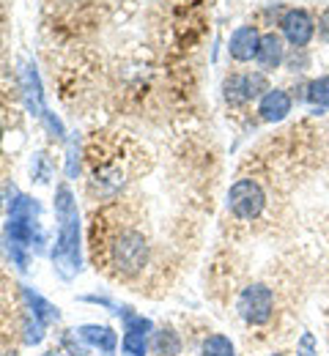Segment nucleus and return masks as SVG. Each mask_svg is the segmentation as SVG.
<instances>
[{
    "instance_id": "nucleus-1",
    "label": "nucleus",
    "mask_w": 329,
    "mask_h": 356,
    "mask_svg": "<svg viewBox=\"0 0 329 356\" xmlns=\"http://www.w3.org/2000/svg\"><path fill=\"white\" fill-rule=\"evenodd\" d=\"M96 261L102 258L104 268L115 280H135L148 266V241L132 225H113L102 238L94 236Z\"/></svg>"
},
{
    "instance_id": "nucleus-2",
    "label": "nucleus",
    "mask_w": 329,
    "mask_h": 356,
    "mask_svg": "<svg viewBox=\"0 0 329 356\" xmlns=\"http://www.w3.org/2000/svg\"><path fill=\"white\" fill-rule=\"evenodd\" d=\"M42 206L39 200L28 195H17L8 206V220H6V244L11 252V261L19 268H28L31 252H42L45 244V230H42Z\"/></svg>"
},
{
    "instance_id": "nucleus-3",
    "label": "nucleus",
    "mask_w": 329,
    "mask_h": 356,
    "mask_svg": "<svg viewBox=\"0 0 329 356\" xmlns=\"http://www.w3.org/2000/svg\"><path fill=\"white\" fill-rule=\"evenodd\" d=\"M55 220L58 238L52 250V264L63 280H72L80 271V214L69 186H58L55 192Z\"/></svg>"
},
{
    "instance_id": "nucleus-4",
    "label": "nucleus",
    "mask_w": 329,
    "mask_h": 356,
    "mask_svg": "<svg viewBox=\"0 0 329 356\" xmlns=\"http://www.w3.org/2000/svg\"><path fill=\"white\" fill-rule=\"evenodd\" d=\"M236 312L247 326H266L275 315V293L264 282L247 285L239 299H236Z\"/></svg>"
},
{
    "instance_id": "nucleus-5",
    "label": "nucleus",
    "mask_w": 329,
    "mask_h": 356,
    "mask_svg": "<svg viewBox=\"0 0 329 356\" xmlns=\"http://www.w3.org/2000/svg\"><path fill=\"white\" fill-rule=\"evenodd\" d=\"M264 206H266V192H264V186L258 181L239 178L236 184H231V189H228V211L234 214L236 220L250 222V220L261 217Z\"/></svg>"
},
{
    "instance_id": "nucleus-6",
    "label": "nucleus",
    "mask_w": 329,
    "mask_h": 356,
    "mask_svg": "<svg viewBox=\"0 0 329 356\" xmlns=\"http://www.w3.org/2000/svg\"><path fill=\"white\" fill-rule=\"evenodd\" d=\"M22 93H25V102H28V110H31V115H36L42 124H45V129H47L52 137H58V140H63L66 132H63V124L52 115L47 110V104H45V96H42V83H39V72H36V66L33 63H25V69H22Z\"/></svg>"
},
{
    "instance_id": "nucleus-7",
    "label": "nucleus",
    "mask_w": 329,
    "mask_h": 356,
    "mask_svg": "<svg viewBox=\"0 0 329 356\" xmlns=\"http://www.w3.org/2000/svg\"><path fill=\"white\" fill-rule=\"evenodd\" d=\"M269 90L264 72H247V74H231L223 83V93L228 104H247L252 99H261Z\"/></svg>"
},
{
    "instance_id": "nucleus-8",
    "label": "nucleus",
    "mask_w": 329,
    "mask_h": 356,
    "mask_svg": "<svg viewBox=\"0 0 329 356\" xmlns=\"http://www.w3.org/2000/svg\"><path fill=\"white\" fill-rule=\"evenodd\" d=\"M121 318H124V340H121L124 356H145L154 323L148 318H143V315H135L129 307L121 310Z\"/></svg>"
},
{
    "instance_id": "nucleus-9",
    "label": "nucleus",
    "mask_w": 329,
    "mask_h": 356,
    "mask_svg": "<svg viewBox=\"0 0 329 356\" xmlns=\"http://www.w3.org/2000/svg\"><path fill=\"white\" fill-rule=\"evenodd\" d=\"M280 31L288 44L305 49L316 36V22L305 8H288L280 17Z\"/></svg>"
},
{
    "instance_id": "nucleus-10",
    "label": "nucleus",
    "mask_w": 329,
    "mask_h": 356,
    "mask_svg": "<svg viewBox=\"0 0 329 356\" xmlns=\"http://www.w3.org/2000/svg\"><path fill=\"white\" fill-rule=\"evenodd\" d=\"M258 47H261V33L255 25H241L231 33V42H228V52L231 58L239 63H247V60H255L258 55Z\"/></svg>"
},
{
    "instance_id": "nucleus-11",
    "label": "nucleus",
    "mask_w": 329,
    "mask_h": 356,
    "mask_svg": "<svg viewBox=\"0 0 329 356\" xmlns=\"http://www.w3.org/2000/svg\"><path fill=\"white\" fill-rule=\"evenodd\" d=\"M294 107V99L291 93L282 88H269L261 99H258V115L266 121V124H278L282 118H288Z\"/></svg>"
},
{
    "instance_id": "nucleus-12",
    "label": "nucleus",
    "mask_w": 329,
    "mask_h": 356,
    "mask_svg": "<svg viewBox=\"0 0 329 356\" xmlns=\"http://www.w3.org/2000/svg\"><path fill=\"white\" fill-rule=\"evenodd\" d=\"M258 66L264 72H275L280 69L282 60H285V44L278 33H264L261 36V47H258V55H255Z\"/></svg>"
},
{
    "instance_id": "nucleus-13",
    "label": "nucleus",
    "mask_w": 329,
    "mask_h": 356,
    "mask_svg": "<svg viewBox=\"0 0 329 356\" xmlns=\"http://www.w3.org/2000/svg\"><path fill=\"white\" fill-rule=\"evenodd\" d=\"M74 332H77V337H80V340H86L88 346L99 348L102 354L113 356V351H115L118 337H115V332H113L110 326H96V323H88V326H80V329H74Z\"/></svg>"
},
{
    "instance_id": "nucleus-14",
    "label": "nucleus",
    "mask_w": 329,
    "mask_h": 356,
    "mask_svg": "<svg viewBox=\"0 0 329 356\" xmlns=\"http://www.w3.org/2000/svg\"><path fill=\"white\" fill-rule=\"evenodd\" d=\"M22 296H25V310L31 312L36 321H42L45 326L61 321L58 307H55V305H49L42 293H36V291H31V288H22Z\"/></svg>"
},
{
    "instance_id": "nucleus-15",
    "label": "nucleus",
    "mask_w": 329,
    "mask_h": 356,
    "mask_svg": "<svg viewBox=\"0 0 329 356\" xmlns=\"http://www.w3.org/2000/svg\"><path fill=\"white\" fill-rule=\"evenodd\" d=\"M151 348L159 356H179L182 354V337L173 329H159L151 337Z\"/></svg>"
},
{
    "instance_id": "nucleus-16",
    "label": "nucleus",
    "mask_w": 329,
    "mask_h": 356,
    "mask_svg": "<svg viewBox=\"0 0 329 356\" xmlns=\"http://www.w3.org/2000/svg\"><path fill=\"white\" fill-rule=\"evenodd\" d=\"M305 99L313 104V110H316V113L329 110V74L310 80V83H307V88H305Z\"/></svg>"
},
{
    "instance_id": "nucleus-17",
    "label": "nucleus",
    "mask_w": 329,
    "mask_h": 356,
    "mask_svg": "<svg viewBox=\"0 0 329 356\" xmlns=\"http://www.w3.org/2000/svg\"><path fill=\"white\" fill-rule=\"evenodd\" d=\"M200 356H236V346L225 334H209L200 346Z\"/></svg>"
},
{
    "instance_id": "nucleus-18",
    "label": "nucleus",
    "mask_w": 329,
    "mask_h": 356,
    "mask_svg": "<svg viewBox=\"0 0 329 356\" xmlns=\"http://www.w3.org/2000/svg\"><path fill=\"white\" fill-rule=\"evenodd\" d=\"M316 340H313V334L310 332H305L302 334V340H299V356H316Z\"/></svg>"
},
{
    "instance_id": "nucleus-19",
    "label": "nucleus",
    "mask_w": 329,
    "mask_h": 356,
    "mask_svg": "<svg viewBox=\"0 0 329 356\" xmlns=\"http://www.w3.org/2000/svg\"><path fill=\"white\" fill-rule=\"evenodd\" d=\"M63 348H66V351H69L72 356H88V351H86V346L74 343V334H66V337H63Z\"/></svg>"
},
{
    "instance_id": "nucleus-20",
    "label": "nucleus",
    "mask_w": 329,
    "mask_h": 356,
    "mask_svg": "<svg viewBox=\"0 0 329 356\" xmlns=\"http://www.w3.org/2000/svg\"><path fill=\"white\" fill-rule=\"evenodd\" d=\"M319 39L329 44V8L321 11V17H319Z\"/></svg>"
},
{
    "instance_id": "nucleus-21",
    "label": "nucleus",
    "mask_w": 329,
    "mask_h": 356,
    "mask_svg": "<svg viewBox=\"0 0 329 356\" xmlns=\"http://www.w3.org/2000/svg\"><path fill=\"white\" fill-rule=\"evenodd\" d=\"M45 356H61V351H47Z\"/></svg>"
},
{
    "instance_id": "nucleus-22",
    "label": "nucleus",
    "mask_w": 329,
    "mask_h": 356,
    "mask_svg": "<svg viewBox=\"0 0 329 356\" xmlns=\"http://www.w3.org/2000/svg\"><path fill=\"white\" fill-rule=\"evenodd\" d=\"M0 137H3V124H0Z\"/></svg>"
},
{
    "instance_id": "nucleus-23",
    "label": "nucleus",
    "mask_w": 329,
    "mask_h": 356,
    "mask_svg": "<svg viewBox=\"0 0 329 356\" xmlns=\"http://www.w3.org/2000/svg\"><path fill=\"white\" fill-rule=\"evenodd\" d=\"M272 356H280V354H272Z\"/></svg>"
}]
</instances>
